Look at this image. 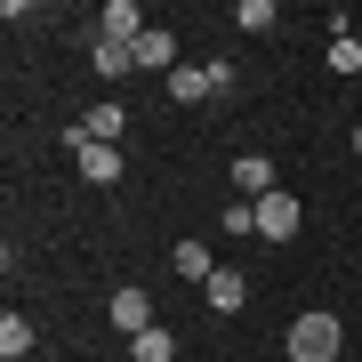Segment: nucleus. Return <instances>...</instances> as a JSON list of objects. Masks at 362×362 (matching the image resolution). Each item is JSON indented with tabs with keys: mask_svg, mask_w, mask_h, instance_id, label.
I'll use <instances>...</instances> for the list:
<instances>
[{
	"mask_svg": "<svg viewBox=\"0 0 362 362\" xmlns=\"http://www.w3.org/2000/svg\"><path fill=\"white\" fill-rule=\"evenodd\" d=\"M354 153H362V121H354Z\"/></svg>",
	"mask_w": 362,
	"mask_h": 362,
	"instance_id": "17",
	"label": "nucleus"
},
{
	"mask_svg": "<svg viewBox=\"0 0 362 362\" xmlns=\"http://www.w3.org/2000/svg\"><path fill=\"white\" fill-rule=\"evenodd\" d=\"M209 306H218V314H242V298H250V274H233V266H218V274H209Z\"/></svg>",
	"mask_w": 362,
	"mask_h": 362,
	"instance_id": "9",
	"label": "nucleus"
},
{
	"mask_svg": "<svg viewBox=\"0 0 362 362\" xmlns=\"http://www.w3.org/2000/svg\"><path fill=\"white\" fill-rule=\"evenodd\" d=\"M233 185H242L250 202H266V194H274V161H266V153H242V161H233Z\"/></svg>",
	"mask_w": 362,
	"mask_h": 362,
	"instance_id": "10",
	"label": "nucleus"
},
{
	"mask_svg": "<svg viewBox=\"0 0 362 362\" xmlns=\"http://www.w3.org/2000/svg\"><path fill=\"white\" fill-rule=\"evenodd\" d=\"M0 354H8V362L33 354V322H25V314H0Z\"/></svg>",
	"mask_w": 362,
	"mask_h": 362,
	"instance_id": "13",
	"label": "nucleus"
},
{
	"mask_svg": "<svg viewBox=\"0 0 362 362\" xmlns=\"http://www.w3.org/2000/svg\"><path fill=\"white\" fill-rule=\"evenodd\" d=\"M105 314H113V330H121V338H145V330H153V298H145L137 282H129V290H113V306H105Z\"/></svg>",
	"mask_w": 362,
	"mask_h": 362,
	"instance_id": "4",
	"label": "nucleus"
},
{
	"mask_svg": "<svg viewBox=\"0 0 362 362\" xmlns=\"http://www.w3.org/2000/svg\"><path fill=\"white\" fill-rule=\"evenodd\" d=\"M97 73H105V81L137 73V49H129V40H97Z\"/></svg>",
	"mask_w": 362,
	"mask_h": 362,
	"instance_id": "12",
	"label": "nucleus"
},
{
	"mask_svg": "<svg viewBox=\"0 0 362 362\" xmlns=\"http://www.w3.org/2000/svg\"><path fill=\"white\" fill-rule=\"evenodd\" d=\"M338 346H346V338H338V314L330 306H314V314L290 322V362H338Z\"/></svg>",
	"mask_w": 362,
	"mask_h": 362,
	"instance_id": "1",
	"label": "nucleus"
},
{
	"mask_svg": "<svg viewBox=\"0 0 362 362\" xmlns=\"http://www.w3.org/2000/svg\"><path fill=\"white\" fill-rule=\"evenodd\" d=\"M233 89V65H226V57H209V65H177V73H169V97H177V105H209V97H226Z\"/></svg>",
	"mask_w": 362,
	"mask_h": 362,
	"instance_id": "2",
	"label": "nucleus"
},
{
	"mask_svg": "<svg viewBox=\"0 0 362 362\" xmlns=\"http://www.w3.org/2000/svg\"><path fill=\"white\" fill-rule=\"evenodd\" d=\"M129 362H177V338H169V330L153 322L145 338H129Z\"/></svg>",
	"mask_w": 362,
	"mask_h": 362,
	"instance_id": "11",
	"label": "nucleus"
},
{
	"mask_svg": "<svg viewBox=\"0 0 362 362\" xmlns=\"http://www.w3.org/2000/svg\"><path fill=\"white\" fill-rule=\"evenodd\" d=\"M121 121H129V113H121L113 97H97L89 113H81V129H73V137H97V145H113V137H121Z\"/></svg>",
	"mask_w": 362,
	"mask_h": 362,
	"instance_id": "8",
	"label": "nucleus"
},
{
	"mask_svg": "<svg viewBox=\"0 0 362 362\" xmlns=\"http://www.w3.org/2000/svg\"><path fill=\"white\" fill-rule=\"evenodd\" d=\"M137 33H145L137 0H105V16H97V40H129V49H137Z\"/></svg>",
	"mask_w": 362,
	"mask_h": 362,
	"instance_id": "7",
	"label": "nucleus"
},
{
	"mask_svg": "<svg viewBox=\"0 0 362 362\" xmlns=\"http://www.w3.org/2000/svg\"><path fill=\"white\" fill-rule=\"evenodd\" d=\"M233 25H242V33H274V8H266V0H242V8H233Z\"/></svg>",
	"mask_w": 362,
	"mask_h": 362,
	"instance_id": "16",
	"label": "nucleus"
},
{
	"mask_svg": "<svg viewBox=\"0 0 362 362\" xmlns=\"http://www.w3.org/2000/svg\"><path fill=\"white\" fill-rule=\"evenodd\" d=\"M169 266H177L185 282H209V274H218V266H209V242H177V258H169Z\"/></svg>",
	"mask_w": 362,
	"mask_h": 362,
	"instance_id": "14",
	"label": "nucleus"
},
{
	"mask_svg": "<svg viewBox=\"0 0 362 362\" xmlns=\"http://www.w3.org/2000/svg\"><path fill=\"white\" fill-rule=\"evenodd\" d=\"M73 161H81V177H89V185H121V153H113V145L73 137Z\"/></svg>",
	"mask_w": 362,
	"mask_h": 362,
	"instance_id": "6",
	"label": "nucleus"
},
{
	"mask_svg": "<svg viewBox=\"0 0 362 362\" xmlns=\"http://www.w3.org/2000/svg\"><path fill=\"white\" fill-rule=\"evenodd\" d=\"M137 73H177V33H169V25H145L137 33Z\"/></svg>",
	"mask_w": 362,
	"mask_h": 362,
	"instance_id": "5",
	"label": "nucleus"
},
{
	"mask_svg": "<svg viewBox=\"0 0 362 362\" xmlns=\"http://www.w3.org/2000/svg\"><path fill=\"white\" fill-rule=\"evenodd\" d=\"M298 226H306V209H298V194H282V185H274V194L258 202V233H266V242H290Z\"/></svg>",
	"mask_w": 362,
	"mask_h": 362,
	"instance_id": "3",
	"label": "nucleus"
},
{
	"mask_svg": "<svg viewBox=\"0 0 362 362\" xmlns=\"http://www.w3.org/2000/svg\"><path fill=\"white\" fill-rule=\"evenodd\" d=\"M330 73H362V40H354L346 25L330 33Z\"/></svg>",
	"mask_w": 362,
	"mask_h": 362,
	"instance_id": "15",
	"label": "nucleus"
}]
</instances>
